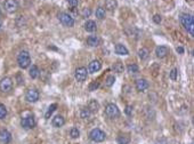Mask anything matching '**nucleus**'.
I'll use <instances>...</instances> for the list:
<instances>
[{
    "label": "nucleus",
    "instance_id": "nucleus-27",
    "mask_svg": "<svg viewBox=\"0 0 194 144\" xmlns=\"http://www.w3.org/2000/svg\"><path fill=\"white\" fill-rule=\"evenodd\" d=\"M96 17L99 18V20H103L105 17V9L103 7H98L96 9Z\"/></svg>",
    "mask_w": 194,
    "mask_h": 144
},
{
    "label": "nucleus",
    "instance_id": "nucleus-18",
    "mask_svg": "<svg viewBox=\"0 0 194 144\" xmlns=\"http://www.w3.org/2000/svg\"><path fill=\"white\" fill-rule=\"evenodd\" d=\"M87 109L90 111L91 113H96L98 112V110H99V103L97 102L96 100H91L89 104H88V108Z\"/></svg>",
    "mask_w": 194,
    "mask_h": 144
},
{
    "label": "nucleus",
    "instance_id": "nucleus-21",
    "mask_svg": "<svg viewBox=\"0 0 194 144\" xmlns=\"http://www.w3.org/2000/svg\"><path fill=\"white\" fill-rule=\"evenodd\" d=\"M118 6L117 0H105V8L108 11H114Z\"/></svg>",
    "mask_w": 194,
    "mask_h": 144
},
{
    "label": "nucleus",
    "instance_id": "nucleus-5",
    "mask_svg": "<svg viewBox=\"0 0 194 144\" xmlns=\"http://www.w3.org/2000/svg\"><path fill=\"white\" fill-rule=\"evenodd\" d=\"M58 20H59V22H61L64 26L72 28L74 25L73 17H72L70 14H68V13H59V14H58Z\"/></svg>",
    "mask_w": 194,
    "mask_h": 144
},
{
    "label": "nucleus",
    "instance_id": "nucleus-1",
    "mask_svg": "<svg viewBox=\"0 0 194 144\" xmlns=\"http://www.w3.org/2000/svg\"><path fill=\"white\" fill-rule=\"evenodd\" d=\"M180 22H182L183 26L186 29L189 35L193 37L194 35V20L192 15L189 14H183L180 16Z\"/></svg>",
    "mask_w": 194,
    "mask_h": 144
},
{
    "label": "nucleus",
    "instance_id": "nucleus-12",
    "mask_svg": "<svg viewBox=\"0 0 194 144\" xmlns=\"http://www.w3.org/2000/svg\"><path fill=\"white\" fill-rule=\"evenodd\" d=\"M0 142L4 144H8L11 142V134L7 129L0 130Z\"/></svg>",
    "mask_w": 194,
    "mask_h": 144
},
{
    "label": "nucleus",
    "instance_id": "nucleus-10",
    "mask_svg": "<svg viewBox=\"0 0 194 144\" xmlns=\"http://www.w3.org/2000/svg\"><path fill=\"white\" fill-rule=\"evenodd\" d=\"M4 7H5L6 12L11 13H15L18 8V4H17L16 0H6L5 4H4Z\"/></svg>",
    "mask_w": 194,
    "mask_h": 144
},
{
    "label": "nucleus",
    "instance_id": "nucleus-13",
    "mask_svg": "<svg viewBox=\"0 0 194 144\" xmlns=\"http://www.w3.org/2000/svg\"><path fill=\"white\" fill-rule=\"evenodd\" d=\"M135 86L138 92H144L148 88V82L146 79H137Z\"/></svg>",
    "mask_w": 194,
    "mask_h": 144
},
{
    "label": "nucleus",
    "instance_id": "nucleus-31",
    "mask_svg": "<svg viewBox=\"0 0 194 144\" xmlns=\"http://www.w3.org/2000/svg\"><path fill=\"white\" fill-rule=\"evenodd\" d=\"M6 115H7V109L4 104L0 103V119L6 118Z\"/></svg>",
    "mask_w": 194,
    "mask_h": 144
},
{
    "label": "nucleus",
    "instance_id": "nucleus-19",
    "mask_svg": "<svg viewBox=\"0 0 194 144\" xmlns=\"http://www.w3.org/2000/svg\"><path fill=\"white\" fill-rule=\"evenodd\" d=\"M117 142H118V144H129L130 136L127 135V134H120L118 138H117Z\"/></svg>",
    "mask_w": 194,
    "mask_h": 144
},
{
    "label": "nucleus",
    "instance_id": "nucleus-28",
    "mask_svg": "<svg viewBox=\"0 0 194 144\" xmlns=\"http://www.w3.org/2000/svg\"><path fill=\"white\" fill-rule=\"evenodd\" d=\"M127 70H128L129 73H137L139 69H138V65H137V64L132 63V64H129V65L127 66Z\"/></svg>",
    "mask_w": 194,
    "mask_h": 144
},
{
    "label": "nucleus",
    "instance_id": "nucleus-25",
    "mask_svg": "<svg viewBox=\"0 0 194 144\" xmlns=\"http://www.w3.org/2000/svg\"><path fill=\"white\" fill-rule=\"evenodd\" d=\"M70 136L72 138H79L80 137V130L77 128V127H72L71 130H70Z\"/></svg>",
    "mask_w": 194,
    "mask_h": 144
},
{
    "label": "nucleus",
    "instance_id": "nucleus-32",
    "mask_svg": "<svg viewBox=\"0 0 194 144\" xmlns=\"http://www.w3.org/2000/svg\"><path fill=\"white\" fill-rule=\"evenodd\" d=\"M98 87H99V82L98 81H92L90 85H89V90L94 92V90H96Z\"/></svg>",
    "mask_w": 194,
    "mask_h": 144
},
{
    "label": "nucleus",
    "instance_id": "nucleus-11",
    "mask_svg": "<svg viewBox=\"0 0 194 144\" xmlns=\"http://www.w3.org/2000/svg\"><path fill=\"white\" fill-rule=\"evenodd\" d=\"M102 69V63L98 61V60H94L89 63V66H88V72L89 73H96L99 70Z\"/></svg>",
    "mask_w": 194,
    "mask_h": 144
},
{
    "label": "nucleus",
    "instance_id": "nucleus-26",
    "mask_svg": "<svg viewBox=\"0 0 194 144\" xmlns=\"http://www.w3.org/2000/svg\"><path fill=\"white\" fill-rule=\"evenodd\" d=\"M56 108H57V104H51L50 106L48 108V110H47V112H46V115H45V118L46 119H49V117H50L51 115H53V112L56 110Z\"/></svg>",
    "mask_w": 194,
    "mask_h": 144
},
{
    "label": "nucleus",
    "instance_id": "nucleus-14",
    "mask_svg": "<svg viewBox=\"0 0 194 144\" xmlns=\"http://www.w3.org/2000/svg\"><path fill=\"white\" fill-rule=\"evenodd\" d=\"M155 54L159 58H165L169 54V49L165 46H158L155 48Z\"/></svg>",
    "mask_w": 194,
    "mask_h": 144
},
{
    "label": "nucleus",
    "instance_id": "nucleus-37",
    "mask_svg": "<svg viewBox=\"0 0 194 144\" xmlns=\"http://www.w3.org/2000/svg\"><path fill=\"white\" fill-rule=\"evenodd\" d=\"M153 21L156 24H160V23H161V21H162V18H161V16H160V15H158V14H156V15H154V16H153Z\"/></svg>",
    "mask_w": 194,
    "mask_h": 144
},
{
    "label": "nucleus",
    "instance_id": "nucleus-34",
    "mask_svg": "<svg viewBox=\"0 0 194 144\" xmlns=\"http://www.w3.org/2000/svg\"><path fill=\"white\" fill-rule=\"evenodd\" d=\"M132 111H134V108L131 106V105H127L125 109V112L127 115H132Z\"/></svg>",
    "mask_w": 194,
    "mask_h": 144
},
{
    "label": "nucleus",
    "instance_id": "nucleus-6",
    "mask_svg": "<svg viewBox=\"0 0 194 144\" xmlns=\"http://www.w3.org/2000/svg\"><path fill=\"white\" fill-rule=\"evenodd\" d=\"M13 89V80L9 77H5L0 80V92L9 93Z\"/></svg>",
    "mask_w": 194,
    "mask_h": 144
},
{
    "label": "nucleus",
    "instance_id": "nucleus-38",
    "mask_svg": "<svg viewBox=\"0 0 194 144\" xmlns=\"http://www.w3.org/2000/svg\"><path fill=\"white\" fill-rule=\"evenodd\" d=\"M16 78H17V84H18V85H22L23 82H24V79H23V77L21 73H18V75H16Z\"/></svg>",
    "mask_w": 194,
    "mask_h": 144
},
{
    "label": "nucleus",
    "instance_id": "nucleus-9",
    "mask_svg": "<svg viewBox=\"0 0 194 144\" xmlns=\"http://www.w3.org/2000/svg\"><path fill=\"white\" fill-rule=\"evenodd\" d=\"M21 126L24 129H32L35 126V120H34L33 115H28V117H24L21 120Z\"/></svg>",
    "mask_w": 194,
    "mask_h": 144
},
{
    "label": "nucleus",
    "instance_id": "nucleus-23",
    "mask_svg": "<svg viewBox=\"0 0 194 144\" xmlns=\"http://www.w3.org/2000/svg\"><path fill=\"white\" fill-rule=\"evenodd\" d=\"M148 55H150V52H148V49H146V48H141V49L138 51V56H139V58H141L142 61L146 60V58L148 57Z\"/></svg>",
    "mask_w": 194,
    "mask_h": 144
},
{
    "label": "nucleus",
    "instance_id": "nucleus-15",
    "mask_svg": "<svg viewBox=\"0 0 194 144\" xmlns=\"http://www.w3.org/2000/svg\"><path fill=\"white\" fill-rule=\"evenodd\" d=\"M51 124H53V126L56 127V128H59V127L64 126V124H65V119L63 118L62 115H56V117H54L53 118V121H51Z\"/></svg>",
    "mask_w": 194,
    "mask_h": 144
},
{
    "label": "nucleus",
    "instance_id": "nucleus-20",
    "mask_svg": "<svg viewBox=\"0 0 194 144\" xmlns=\"http://www.w3.org/2000/svg\"><path fill=\"white\" fill-rule=\"evenodd\" d=\"M97 25L94 21H87L85 23V30L87 32H95Z\"/></svg>",
    "mask_w": 194,
    "mask_h": 144
},
{
    "label": "nucleus",
    "instance_id": "nucleus-22",
    "mask_svg": "<svg viewBox=\"0 0 194 144\" xmlns=\"http://www.w3.org/2000/svg\"><path fill=\"white\" fill-rule=\"evenodd\" d=\"M40 75V70L37 65H32V68L30 69V77L32 79H37Z\"/></svg>",
    "mask_w": 194,
    "mask_h": 144
},
{
    "label": "nucleus",
    "instance_id": "nucleus-16",
    "mask_svg": "<svg viewBox=\"0 0 194 144\" xmlns=\"http://www.w3.org/2000/svg\"><path fill=\"white\" fill-rule=\"evenodd\" d=\"M101 42V39L97 35H89L87 39V45L90 47H97Z\"/></svg>",
    "mask_w": 194,
    "mask_h": 144
},
{
    "label": "nucleus",
    "instance_id": "nucleus-4",
    "mask_svg": "<svg viewBox=\"0 0 194 144\" xmlns=\"http://www.w3.org/2000/svg\"><path fill=\"white\" fill-rule=\"evenodd\" d=\"M105 115L110 119H117L120 115V110L114 103H110L105 106Z\"/></svg>",
    "mask_w": 194,
    "mask_h": 144
},
{
    "label": "nucleus",
    "instance_id": "nucleus-36",
    "mask_svg": "<svg viewBox=\"0 0 194 144\" xmlns=\"http://www.w3.org/2000/svg\"><path fill=\"white\" fill-rule=\"evenodd\" d=\"M68 5L71 7H77L78 6V4H79V0H68Z\"/></svg>",
    "mask_w": 194,
    "mask_h": 144
},
{
    "label": "nucleus",
    "instance_id": "nucleus-7",
    "mask_svg": "<svg viewBox=\"0 0 194 144\" xmlns=\"http://www.w3.org/2000/svg\"><path fill=\"white\" fill-rule=\"evenodd\" d=\"M74 77H75V80L77 81L83 82V81L87 79V77H88V71H87V69L83 68V66H80V68H78V69L75 70Z\"/></svg>",
    "mask_w": 194,
    "mask_h": 144
},
{
    "label": "nucleus",
    "instance_id": "nucleus-39",
    "mask_svg": "<svg viewBox=\"0 0 194 144\" xmlns=\"http://www.w3.org/2000/svg\"><path fill=\"white\" fill-rule=\"evenodd\" d=\"M176 51H177V53H179V54H184V48H183V47H177Z\"/></svg>",
    "mask_w": 194,
    "mask_h": 144
},
{
    "label": "nucleus",
    "instance_id": "nucleus-40",
    "mask_svg": "<svg viewBox=\"0 0 194 144\" xmlns=\"http://www.w3.org/2000/svg\"><path fill=\"white\" fill-rule=\"evenodd\" d=\"M0 29H1V22H0Z\"/></svg>",
    "mask_w": 194,
    "mask_h": 144
},
{
    "label": "nucleus",
    "instance_id": "nucleus-24",
    "mask_svg": "<svg viewBox=\"0 0 194 144\" xmlns=\"http://www.w3.org/2000/svg\"><path fill=\"white\" fill-rule=\"evenodd\" d=\"M80 117H81L82 119L87 120V119H89V118L91 117V112L87 109V108H85V109H82L81 111H80Z\"/></svg>",
    "mask_w": 194,
    "mask_h": 144
},
{
    "label": "nucleus",
    "instance_id": "nucleus-3",
    "mask_svg": "<svg viewBox=\"0 0 194 144\" xmlns=\"http://www.w3.org/2000/svg\"><path fill=\"white\" fill-rule=\"evenodd\" d=\"M89 138H90L92 142L101 143V142H104V141H105L106 134L103 132L102 129H99V128H94V129L89 133Z\"/></svg>",
    "mask_w": 194,
    "mask_h": 144
},
{
    "label": "nucleus",
    "instance_id": "nucleus-29",
    "mask_svg": "<svg viewBox=\"0 0 194 144\" xmlns=\"http://www.w3.org/2000/svg\"><path fill=\"white\" fill-rule=\"evenodd\" d=\"M113 70L115 71V72H118V73L123 72V70H125V68H123V64L121 63V62H117V63L113 65Z\"/></svg>",
    "mask_w": 194,
    "mask_h": 144
},
{
    "label": "nucleus",
    "instance_id": "nucleus-8",
    "mask_svg": "<svg viewBox=\"0 0 194 144\" xmlns=\"http://www.w3.org/2000/svg\"><path fill=\"white\" fill-rule=\"evenodd\" d=\"M39 96H40L39 92L35 88H30L28 92H26V94H25V98H26V101L30 102V103H35L39 100Z\"/></svg>",
    "mask_w": 194,
    "mask_h": 144
},
{
    "label": "nucleus",
    "instance_id": "nucleus-30",
    "mask_svg": "<svg viewBox=\"0 0 194 144\" xmlns=\"http://www.w3.org/2000/svg\"><path fill=\"white\" fill-rule=\"evenodd\" d=\"M115 82V77L114 75H108L105 80V86L106 87H112Z\"/></svg>",
    "mask_w": 194,
    "mask_h": 144
},
{
    "label": "nucleus",
    "instance_id": "nucleus-17",
    "mask_svg": "<svg viewBox=\"0 0 194 144\" xmlns=\"http://www.w3.org/2000/svg\"><path fill=\"white\" fill-rule=\"evenodd\" d=\"M115 53L118 55H128L129 54V51L127 49V47L122 44H117L115 45Z\"/></svg>",
    "mask_w": 194,
    "mask_h": 144
},
{
    "label": "nucleus",
    "instance_id": "nucleus-35",
    "mask_svg": "<svg viewBox=\"0 0 194 144\" xmlns=\"http://www.w3.org/2000/svg\"><path fill=\"white\" fill-rule=\"evenodd\" d=\"M90 14H91L90 8H85V9L82 11V16H83V17H89Z\"/></svg>",
    "mask_w": 194,
    "mask_h": 144
},
{
    "label": "nucleus",
    "instance_id": "nucleus-2",
    "mask_svg": "<svg viewBox=\"0 0 194 144\" xmlns=\"http://www.w3.org/2000/svg\"><path fill=\"white\" fill-rule=\"evenodd\" d=\"M17 64L21 69H28L31 64V56L26 51H22L17 55Z\"/></svg>",
    "mask_w": 194,
    "mask_h": 144
},
{
    "label": "nucleus",
    "instance_id": "nucleus-33",
    "mask_svg": "<svg viewBox=\"0 0 194 144\" xmlns=\"http://www.w3.org/2000/svg\"><path fill=\"white\" fill-rule=\"evenodd\" d=\"M177 75H178V71H177V69H172L170 71V73H169V77H170L171 80L175 81L177 79Z\"/></svg>",
    "mask_w": 194,
    "mask_h": 144
}]
</instances>
